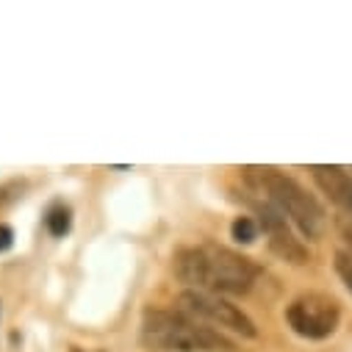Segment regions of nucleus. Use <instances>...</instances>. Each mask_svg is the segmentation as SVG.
Masks as SVG:
<instances>
[{
  "label": "nucleus",
  "instance_id": "6",
  "mask_svg": "<svg viewBox=\"0 0 352 352\" xmlns=\"http://www.w3.org/2000/svg\"><path fill=\"white\" fill-rule=\"evenodd\" d=\"M252 200H250V206L255 208V214H258V230H263L267 233V239H270V247H272V252H278L283 261H292V263H305L308 261V250H305V244L292 233V228H289V219L263 197L261 192H255L252 189Z\"/></svg>",
  "mask_w": 352,
  "mask_h": 352
},
{
  "label": "nucleus",
  "instance_id": "5",
  "mask_svg": "<svg viewBox=\"0 0 352 352\" xmlns=\"http://www.w3.org/2000/svg\"><path fill=\"white\" fill-rule=\"evenodd\" d=\"M178 305L184 314L195 316L197 322H208L214 327H225V330H233L244 338H255L258 330H255V322L241 311L236 308L233 302H228L225 297L219 294H208V292H195V289H186L181 297H178Z\"/></svg>",
  "mask_w": 352,
  "mask_h": 352
},
{
  "label": "nucleus",
  "instance_id": "10",
  "mask_svg": "<svg viewBox=\"0 0 352 352\" xmlns=\"http://www.w3.org/2000/svg\"><path fill=\"white\" fill-rule=\"evenodd\" d=\"M336 272H338V278L344 280V286H346L349 294H352V258H349V255H344V252L336 255Z\"/></svg>",
  "mask_w": 352,
  "mask_h": 352
},
{
  "label": "nucleus",
  "instance_id": "7",
  "mask_svg": "<svg viewBox=\"0 0 352 352\" xmlns=\"http://www.w3.org/2000/svg\"><path fill=\"white\" fill-rule=\"evenodd\" d=\"M311 172L316 186L330 197V203L338 206L346 217H352V175L341 166H327V164L311 166Z\"/></svg>",
  "mask_w": 352,
  "mask_h": 352
},
{
  "label": "nucleus",
  "instance_id": "2",
  "mask_svg": "<svg viewBox=\"0 0 352 352\" xmlns=\"http://www.w3.org/2000/svg\"><path fill=\"white\" fill-rule=\"evenodd\" d=\"M139 338L147 349L164 352H236L230 338L184 311H147Z\"/></svg>",
  "mask_w": 352,
  "mask_h": 352
},
{
  "label": "nucleus",
  "instance_id": "9",
  "mask_svg": "<svg viewBox=\"0 0 352 352\" xmlns=\"http://www.w3.org/2000/svg\"><path fill=\"white\" fill-rule=\"evenodd\" d=\"M230 233L239 244H252L258 239V222L252 217H239L233 225H230Z\"/></svg>",
  "mask_w": 352,
  "mask_h": 352
},
{
  "label": "nucleus",
  "instance_id": "4",
  "mask_svg": "<svg viewBox=\"0 0 352 352\" xmlns=\"http://www.w3.org/2000/svg\"><path fill=\"white\" fill-rule=\"evenodd\" d=\"M286 322L297 336L308 341H322L336 333L341 322V308L330 294L308 292L292 300V305L286 308Z\"/></svg>",
  "mask_w": 352,
  "mask_h": 352
},
{
  "label": "nucleus",
  "instance_id": "1",
  "mask_svg": "<svg viewBox=\"0 0 352 352\" xmlns=\"http://www.w3.org/2000/svg\"><path fill=\"white\" fill-rule=\"evenodd\" d=\"M172 272L195 292L208 294H247L258 280V263L222 244L181 247L172 255Z\"/></svg>",
  "mask_w": 352,
  "mask_h": 352
},
{
  "label": "nucleus",
  "instance_id": "3",
  "mask_svg": "<svg viewBox=\"0 0 352 352\" xmlns=\"http://www.w3.org/2000/svg\"><path fill=\"white\" fill-rule=\"evenodd\" d=\"M244 181L267 197L305 239H319L324 230V211L322 206L289 175L272 166H247Z\"/></svg>",
  "mask_w": 352,
  "mask_h": 352
},
{
  "label": "nucleus",
  "instance_id": "8",
  "mask_svg": "<svg viewBox=\"0 0 352 352\" xmlns=\"http://www.w3.org/2000/svg\"><path fill=\"white\" fill-rule=\"evenodd\" d=\"M69 208L67 206H53L50 211H47V217H45V225H47V230L53 233V236H64L67 230H69Z\"/></svg>",
  "mask_w": 352,
  "mask_h": 352
},
{
  "label": "nucleus",
  "instance_id": "11",
  "mask_svg": "<svg viewBox=\"0 0 352 352\" xmlns=\"http://www.w3.org/2000/svg\"><path fill=\"white\" fill-rule=\"evenodd\" d=\"M14 244V230L9 225H0V252H6Z\"/></svg>",
  "mask_w": 352,
  "mask_h": 352
}]
</instances>
